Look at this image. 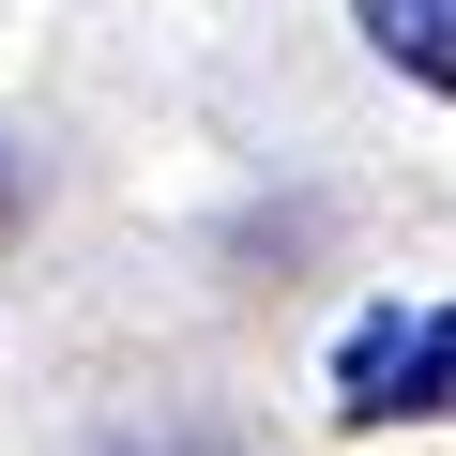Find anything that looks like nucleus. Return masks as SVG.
I'll use <instances>...</instances> for the list:
<instances>
[{
  "label": "nucleus",
  "mask_w": 456,
  "mask_h": 456,
  "mask_svg": "<svg viewBox=\"0 0 456 456\" xmlns=\"http://www.w3.org/2000/svg\"><path fill=\"white\" fill-rule=\"evenodd\" d=\"M350 31H365L411 92H456V0H350Z\"/></svg>",
  "instance_id": "2"
},
{
  "label": "nucleus",
  "mask_w": 456,
  "mask_h": 456,
  "mask_svg": "<svg viewBox=\"0 0 456 456\" xmlns=\"http://www.w3.org/2000/svg\"><path fill=\"white\" fill-rule=\"evenodd\" d=\"M335 426H456V305H365L335 335Z\"/></svg>",
  "instance_id": "1"
},
{
  "label": "nucleus",
  "mask_w": 456,
  "mask_h": 456,
  "mask_svg": "<svg viewBox=\"0 0 456 456\" xmlns=\"http://www.w3.org/2000/svg\"><path fill=\"white\" fill-rule=\"evenodd\" d=\"M122 456H137V441H122ZM152 456H198V441H152Z\"/></svg>",
  "instance_id": "3"
}]
</instances>
